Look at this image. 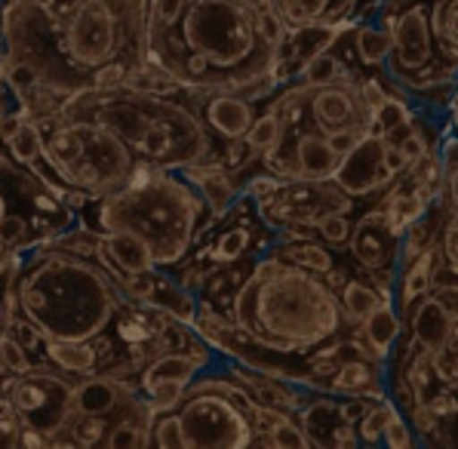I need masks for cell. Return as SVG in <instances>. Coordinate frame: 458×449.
<instances>
[{
    "instance_id": "cell-9",
    "label": "cell",
    "mask_w": 458,
    "mask_h": 449,
    "mask_svg": "<svg viewBox=\"0 0 458 449\" xmlns=\"http://www.w3.org/2000/svg\"><path fill=\"white\" fill-rule=\"evenodd\" d=\"M72 373L59 367H34L19 376H0V406L13 412L19 428L55 434L74 416Z\"/></svg>"
},
{
    "instance_id": "cell-42",
    "label": "cell",
    "mask_w": 458,
    "mask_h": 449,
    "mask_svg": "<svg viewBox=\"0 0 458 449\" xmlns=\"http://www.w3.org/2000/svg\"><path fill=\"white\" fill-rule=\"evenodd\" d=\"M105 446H108V449H139V446H151V434L142 431L139 425L126 422V419H117V425H111Z\"/></svg>"
},
{
    "instance_id": "cell-32",
    "label": "cell",
    "mask_w": 458,
    "mask_h": 449,
    "mask_svg": "<svg viewBox=\"0 0 458 449\" xmlns=\"http://www.w3.org/2000/svg\"><path fill=\"white\" fill-rule=\"evenodd\" d=\"M344 74H351L348 65H344V59L335 53V47H329V50L317 53L314 59H308L295 80H305L308 87H323V83H333Z\"/></svg>"
},
{
    "instance_id": "cell-35",
    "label": "cell",
    "mask_w": 458,
    "mask_h": 449,
    "mask_svg": "<svg viewBox=\"0 0 458 449\" xmlns=\"http://www.w3.org/2000/svg\"><path fill=\"white\" fill-rule=\"evenodd\" d=\"M400 406L394 403L391 397H382L376 406H372L369 412H366V419L360 425H357V434H360V444H369V446H376V444H382L385 440V428L387 422H391V416L397 412Z\"/></svg>"
},
{
    "instance_id": "cell-14",
    "label": "cell",
    "mask_w": 458,
    "mask_h": 449,
    "mask_svg": "<svg viewBox=\"0 0 458 449\" xmlns=\"http://www.w3.org/2000/svg\"><path fill=\"white\" fill-rule=\"evenodd\" d=\"M207 130L218 142H241L256 121V102L237 89H188Z\"/></svg>"
},
{
    "instance_id": "cell-3",
    "label": "cell",
    "mask_w": 458,
    "mask_h": 449,
    "mask_svg": "<svg viewBox=\"0 0 458 449\" xmlns=\"http://www.w3.org/2000/svg\"><path fill=\"white\" fill-rule=\"evenodd\" d=\"M231 320L271 354H308L342 335L344 314L338 292L323 275L286 262L274 250L256 258L250 275L234 290Z\"/></svg>"
},
{
    "instance_id": "cell-30",
    "label": "cell",
    "mask_w": 458,
    "mask_h": 449,
    "mask_svg": "<svg viewBox=\"0 0 458 449\" xmlns=\"http://www.w3.org/2000/svg\"><path fill=\"white\" fill-rule=\"evenodd\" d=\"M252 243H256V234H252L250 222H237L231 228H225L218 234V241L209 247V258L213 265H237L241 258H246L252 252Z\"/></svg>"
},
{
    "instance_id": "cell-33",
    "label": "cell",
    "mask_w": 458,
    "mask_h": 449,
    "mask_svg": "<svg viewBox=\"0 0 458 449\" xmlns=\"http://www.w3.org/2000/svg\"><path fill=\"white\" fill-rule=\"evenodd\" d=\"M151 446L157 449H188L185 425H182L179 410H164L151 422Z\"/></svg>"
},
{
    "instance_id": "cell-20",
    "label": "cell",
    "mask_w": 458,
    "mask_h": 449,
    "mask_svg": "<svg viewBox=\"0 0 458 449\" xmlns=\"http://www.w3.org/2000/svg\"><path fill=\"white\" fill-rule=\"evenodd\" d=\"M185 175L188 182L200 191V198L207 200V207L213 209L218 219H225V216L234 209V203L243 198V188L234 185V173L225 170L218 160H207V164H191V166H182L179 170Z\"/></svg>"
},
{
    "instance_id": "cell-43",
    "label": "cell",
    "mask_w": 458,
    "mask_h": 449,
    "mask_svg": "<svg viewBox=\"0 0 458 449\" xmlns=\"http://www.w3.org/2000/svg\"><path fill=\"white\" fill-rule=\"evenodd\" d=\"M382 444L387 449H410V446L419 444V437H415V431H412V425H410V419H406L403 410H397L391 416V422H387V428H385Z\"/></svg>"
},
{
    "instance_id": "cell-6",
    "label": "cell",
    "mask_w": 458,
    "mask_h": 449,
    "mask_svg": "<svg viewBox=\"0 0 458 449\" xmlns=\"http://www.w3.org/2000/svg\"><path fill=\"white\" fill-rule=\"evenodd\" d=\"M179 170L139 164L121 188L96 198L98 231H132L151 247L157 268L182 265L218 216Z\"/></svg>"
},
{
    "instance_id": "cell-34",
    "label": "cell",
    "mask_w": 458,
    "mask_h": 449,
    "mask_svg": "<svg viewBox=\"0 0 458 449\" xmlns=\"http://www.w3.org/2000/svg\"><path fill=\"white\" fill-rule=\"evenodd\" d=\"M412 121H415L412 105L406 102L403 96H387V102L376 111V126H372V130L385 132V136H394V132H400Z\"/></svg>"
},
{
    "instance_id": "cell-21",
    "label": "cell",
    "mask_w": 458,
    "mask_h": 449,
    "mask_svg": "<svg viewBox=\"0 0 458 449\" xmlns=\"http://www.w3.org/2000/svg\"><path fill=\"white\" fill-rule=\"evenodd\" d=\"M387 360H376V357H348L338 363V369L329 378L327 394L338 397H354V394H369V397H387Z\"/></svg>"
},
{
    "instance_id": "cell-25",
    "label": "cell",
    "mask_w": 458,
    "mask_h": 449,
    "mask_svg": "<svg viewBox=\"0 0 458 449\" xmlns=\"http://www.w3.org/2000/svg\"><path fill=\"white\" fill-rule=\"evenodd\" d=\"M203 369H209V367L200 357L188 354V351H160L142 373H139V388H145V385H151V382H160V378H175V382L191 385Z\"/></svg>"
},
{
    "instance_id": "cell-26",
    "label": "cell",
    "mask_w": 458,
    "mask_h": 449,
    "mask_svg": "<svg viewBox=\"0 0 458 449\" xmlns=\"http://www.w3.org/2000/svg\"><path fill=\"white\" fill-rule=\"evenodd\" d=\"M385 296L378 292V286L372 284L369 277L357 280V277H348L338 290V305H342V314H344V324L348 326H360L366 318L378 308V301ZM391 299V296H387Z\"/></svg>"
},
{
    "instance_id": "cell-24",
    "label": "cell",
    "mask_w": 458,
    "mask_h": 449,
    "mask_svg": "<svg viewBox=\"0 0 458 449\" xmlns=\"http://www.w3.org/2000/svg\"><path fill=\"white\" fill-rule=\"evenodd\" d=\"M44 357L47 363L72 376L96 373L98 360H102L96 339H44Z\"/></svg>"
},
{
    "instance_id": "cell-11",
    "label": "cell",
    "mask_w": 458,
    "mask_h": 449,
    "mask_svg": "<svg viewBox=\"0 0 458 449\" xmlns=\"http://www.w3.org/2000/svg\"><path fill=\"white\" fill-rule=\"evenodd\" d=\"M400 243H403V237L391 228L382 207L363 213L354 222V231H351V241H348L351 258L357 262V268L366 271V277L378 286V292L385 299L394 296V284H397Z\"/></svg>"
},
{
    "instance_id": "cell-10",
    "label": "cell",
    "mask_w": 458,
    "mask_h": 449,
    "mask_svg": "<svg viewBox=\"0 0 458 449\" xmlns=\"http://www.w3.org/2000/svg\"><path fill=\"white\" fill-rule=\"evenodd\" d=\"M357 200L335 185L333 179H284L271 198L256 203L262 224L284 231L290 224H314L327 213H354Z\"/></svg>"
},
{
    "instance_id": "cell-45",
    "label": "cell",
    "mask_w": 458,
    "mask_h": 449,
    "mask_svg": "<svg viewBox=\"0 0 458 449\" xmlns=\"http://www.w3.org/2000/svg\"><path fill=\"white\" fill-rule=\"evenodd\" d=\"M446 207H453L458 213V173H453L446 179Z\"/></svg>"
},
{
    "instance_id": "cell-41",
    "label": "cell",
    "mask_w": 458,
    "mask_h": 449,
    "mask_svg": "<svg viewBox=\"0 0 458 449\" xmlns=\"http://www.w3.org/2000/svg\"><path fill=\"white\" fill-rule=\"evenodd\" d=\"M351 231H354V222H351V213H327L320 222H317V237L329 247H348Z\"/></svg>"
},
{
    "instance_id": "cell-22",
    "label": "cell",
    "mask_w": 458,
    "mask_h": 449,
    "mask_svg": "<svg viewBox=\"0 0 458 449\" xmlns=\"http://www.w3.org/2000/svg\"><path fill=\"white\" fill-rule=\"evenodd\" d=\"M403 329H406V320H403V314L397 311V301L391 296V299L378 301L376 311L357 326V335L372 348V354H378L382 360H391L394 348L403 339Z\"/></svg>"
},
{
    "instance_id": "cell-16",
    "label": "cell",
    "mask_w": 458,
    "mask_h": 449,
    "mask_svg": "<svg viewBox=\"0 0 458 449\" xmlns=\"http://www.w3.org/2000/svg\"><path fill=\"white\" fill-rule=\"evenodd\" d=\"M96 258L121 286L126 284V277L157 268L151 247L139 234H132V231H98Z\"/></svg>"
},
{
    "instance_id": "cell-47",
    "label": "cell",
    "mask_w": 458,
    "mask_h": 449,
    "mask_svg": "<svg viewBox=\"0 0 458 449\" xmlns=\"http://www.w3.org/2000/svg\"><path fill=\"white\" fill-rule=\"evenodd\" d=\"M4 216H6V198L0 194V222H4Z\"/></svg>"
},
{
    "instance_id": "cell-1",
    "label": "cell",
    "mask_w": 458,
    "mask_h": 449,
    "mask_svg": "<svg viewBox=\"0 0 458 449\" xmlns=\"http://www.w3.org/2000/svg\"><path fill=\"white\" fill-rule=\"evenodd\" d=\"M151 0H81L68 19H49L31 0L0 4V55L22 59L40 83L72 99L93 89L108 65L148 62Z\"/></svg>"
},
{
    "instance_id": "cell-15",
    "label": "cell",
    "mask_w": 458,
    "mask_h": 449,
    "mask_svg": "<svg viewBox=\"0 0 458 449\" xmlns=\"http://www.w3.org/2000/svg\"><path fill=\"white\" fill-rule=\"evenodd\" d=\"M299 425L305 428V434L311 437L314 446H329V449H342V446H360V434L354 425L344 422L342 406L333 394H314L295 412Z\"/></svg>"
},
{
    "instance_id": "cell-40",
    "label": "cell",
    "mask_w": 458,
    "mask_h": 449,
    "mask_svg": "<svg viewBox=\"0 0 458 449\" xmlns=\"http://www.w3.org/2000/svg\"><path fill=\"white\" fill-rule=\"evenodd\" d=\"M267 446H274V449H308L314 444L305 434V428L299 425V419L290 416V419H284L277 428L267 431Z\"/></svg>"
},
{
    "instance_id": "cell-28",
    "label": "cell",
    "mask_w": 458,
    "mask_h": 449,
    "mask_svg": "<svg viewBox=\"0 0 458 449\" xmlns=\"http://www.w3.org/2000/svg\"><path fill=\"white\" fill-rule=\"evenodd\" d=\"M351 34H354V53L360 59V65L382 68L394 50L391 31L372 22V19H363V22H351Z\"/></svg>"
},
{
    "instance_id": "cell-37",
    "label": "cell",
    "mask_w": 458,
    "mask_h": 449,
    "mask_svg": "<svg viewBox=\"0 0 458 449\" xmlns=\"http://www.w3.org/2000/svg\"><path fill=\"white\" fill-rule=\"evenodd\" d=\"M34 367H38V363L28 357V348L10 333V329L0 326V373L19 376V373H28V369H34Z\"/></svg>"
},
{
    "instance_id": "cell-17",
    "label": "cell",
    "mask_w": 458,
    "mask_h": 449,
    "mask_svg": "<svg viewBox=\"0 0 458 449\" xmlns=\"http://www.w3.org/2000/svg\"><path fill=\"white\" fill-rule=\"evenodd\" d=\"M443 275V252H440V241L434 247H428L425 252L412 258V262L400 265L397 271V284H394V301H397V311L406 314L415 308V301L425 299L428 292H434L437 280Z\"/></svg>"
},
{
    "instance_id": "cell-13",
    "label": "cell",
    "mask_w": 458,
    "mask_h": 449,
    "mask_svg": "<svg viewBox=\"0 0 458 449\" xmlns=\"http://www.w3.org/2000/svg\"><path fill=\"white\" fill-rule=\"evenodd\" d=\"M400 175L387 164V136L378 130H369L360 142L342 157L333 182L342 191H348L354 200H369L385 194Z\"/></svg>"
},
{
    "instance_id": "cell-44",
    "label": "cell",
    "mask_w": 458,
    "mask_h": 449,
    "mask_svg": "<svg viewBox=\"0 0 458 449\" xmlns=\"http://www.w3.org/2000/svg\"><path fill=\"white\" fill-rule=\"evenodd\" d=\"M378 403V397H369V394H354V397H344V400H338V406H342V416H344V422L348 425H360L363 419H366V412L372 410V406Z\"/></svg>"
},
{
    "instance_id": "cell-5",
    "label": "cell",
    "mask_w": 458,
    "mask_h": 449,
    "mask_svg": "<svg viewBox=\"0 0 458 449\" xmlns=\"http://www.w3.org/2000/svg\"><path fill=\"white\" fill-rule=\"evenodd\" d=\"M59 114L89 117L123 139L142 164L182 170L218 160L216 136L207 130L191 93L154 96L130 87L87 89L65 99Z\"/></svg>"
},
{
    "instance_id": "cell-19",
    "label": "cell",
    "mask_w": 458,
    "mask_h": 449,
    "mask_svg": "<svg viewBox=\"0 0 458 449\" xmlns=\"http://www.w3.org/2000/svg\"><path fill=\"white\" fill-rule=\"evenodd\" d=\"M455 324L458 320L443 308L437 292H428L425 299H419L412 311L406 314V329H410L415 345L425 348L428 354L449 345V339H453V333H455Z\"/></svg>"
},
{
    "instance_id": "cell-48",
    "label": "cell",
    "mask_w": 458,
    "mask_h": 449,
    "mask_svg": "<svg viewBox=\"0 0 458 449\" xmlns=\"http://www.w3.org/2000/svg\"><path fill=\"white\" fill-rule=\"evenodd\" d=\"M250 4H274V0H250Z\"/></svg>"
},
{
    "instance_id": "cell-23",
    "label": "cell",
    "mask_w": 458,
    "mask_h": 449,
    "mask_svg": "<svg viewBox=\"0 0 458 449\" xmlns=\"http://www.w3.org/2000/svg\"><path fill=\"white\" fill-rule=\"evenodd\" d=\"M290 28L301 25H342L351 22L357 0H274Z\"/></svg>"
},
{
    "instance_id": "cell-12",
    "label": "cell",
    "mask_w": 458,
    "mask_h": 449,
    "mask_svg": "<svg viewBox=\"0 0 458 449\" xmlns=\"http://www.w3.org/2000/svg\"><path fill=\"white\" fill-rule=\"evenodd\" d=\"M308 117L320 132L333 136L338 130H372L376 111L363 96V80L344 74L323 87H308Z\"/></svg>"
},
{
    "instance_id": "cell-7",
    "label": "cell",
    "mask_w": 458,
    "mask_h": 449,
    "mask_svg": "<svg viewBox=\"0 0 458 449\" xmlns=\"http://www.w3.org/2000/svg\"><path fill=\"white\" fill-rule=\"evenodd\" d=\"M40 126L47 130V157L59 170L65 185L81 188L89 198L121 188L142 160L108 126L74 114L44 117Z\"/></svg>"
},
{
    "instance_id": "cell-4",
    "label": "cell",
    "mask_w": 458,
    "mask_h": 449,
    "mask_svg": "<svg viewBox=\"0 0 458 449\" xmlns=\"http://www.w3.org/2000/svg\"><path fill=\"white\" fill-rule=\"evenodd\" d=\"M16 311L47 339H96L114 324L130 296L102 265L72 250L40 247L31 258H10Z\"/></svg>"
},
{
    "instance_id": "cell-38",
    "label": "cell",
    "mask_w": 458,
    "mask_h": 449,
    "mask_svg": "<svg viewBox=\"0 0 458 449\" xmlns=\"http://www.w3.org/2000/svg\"><path fill=\"white\" fill-rule=\"evenodd\" d=\"M440 252H443V275L458 280V213L443 203V231H440Z\"/></svg>"
},
{
    "instance_id": "cell-8",
    "label": "cell",
    "mask_w": 458,
    "mask_h": 449,
    "mask_svg": "<svg viewBox=\"0 0 458 449\" xmlns=\"http://www.w3.org/2000/svg\"><path fill=\"white\" fill-rule=\"evenodd\" d=\"M259 400L228 369L218 376L203 369L188 385L179 403L188 449H241L252 446V410Z\"/></svg>"
},
{
    "instance_id": "cell-36",
    "label": "cell",
    "mask_w": 458,
    "mask_h": 449,
    "mask_svg": "<svg viewBox=\"0 0 458 449\" xmlns=\"http://www.w3.org/2000/svg\"><path fill=\"white\" fill-rule=\"evenodd\" d=\"M68 431H72L77 446H105L111 425L105 422V416H87V412H74L68 419Z\"/></svg>"
},
{
    "instance_id": "cell-46",
    "label": "cell",
    "mask_w": 458,
    "mask_h": 449,
    "mask_svg": "<svg viewBox=\"0 0 458 449\" xmlns=\"http://www.w3.org/2000/svg\"><path fill=\"white\" fill-rule=\"evenodd\" d=\"M449 117H453V126H455V132H458V87H455L453 105H449Z\"/></svg>"
},
{
    "instance_id": "cell-29",
    "label": "cell",
    "mask_w": 458,
    "mask_h": 449,
    "mask_svg": "<svg viewBox=\"0 0 458 449\" xmlns=\"http://www.w3.org/2000/svg\"><path fill=\"white\" fill-rule=\"evenodd\" d=\"M277 256H284L286 262L301 265V268L314 271V275H327V271L335 268V256L329 243H317L314 237L311 241H277L271 247Z\"/></svg>"
},
{
    "instance_id": "cell-31",
    "label": "cell",
    "mask_w": 458,
    "mask_h": 449,
    "mask_svg": "<svg viewBox=\"0 0 458 449\" xmlns=\"http://www.w3.org/2000/svg\"><path fill=\"white\" fill-rule=\"evenodd\" d=\"M280 139H284V121H280L274 108H265L262 114H256L250 132H246V145H250V151L256 154L259 160L277 148Z\"/></svg>"
},
{
    "instance_id": "cell-27",
    "label": "cell",
    "mask_w": 458,
    "mask_h": 449,
    "mask_svg": "<svg viewBox=\"0 0 458 449\" xmlns=\"http://www.w3.org/2000/svg\"><path fill=\"white\" fill-rule=\"evenodd\" d=\"M4 145L13 164L31 166L34 160H40L47 154V132H44V126H40V121L22 117V121L13 126V132L4 136Z\"/></svg>"
},
{
    "instance_id": "cell-39",
    "label": "cell",
    "mask_w": 458,
    "mask_h": 449,
    "mask_svg": "<svg viewBox=\"0 0 458 449\" xmlns=\"http://www.w3.org/2000/svg\"><path fill=\"white\" fill-rule=\"evenodd\" d=\"M148 397V403L154 406L157 412L164 410H179L182 397L188 391V382H175V378H160V382H151L145 388H139Z\"/></svg>"
},
{
    "instance_id": "cell-2",
    "label": "cell",
    "mask_w": 458,
    "mask_h": 449,
    "mask_svg": "<svg viewBox=\"0 0 458 449\" xmlns=\"http://www.w3.org/2000/svg\"><path fill=\"white\" fill-rule=\"evenodd\" d=\"M250 0H185L169 28L148 31V62L185 89H237L271 77L277 50L262 38Z\"/></svg>"
},
{
    "instance_id": "cell-18",
    "label": "cell",
    "mask_w": 458,
    "mask_h": 449,
    "mask_svg": "<svg viewBox=\"0 0 458 449\" xmlns=\"http://www.w3.org/2000/svg\"><path fill=\"white\" fill-rule=\"evenodd\" d=\"M132 397V385L108 373H87V378L74 382V412L87 416H121Z\"/></svg>"
}]
</instances>
